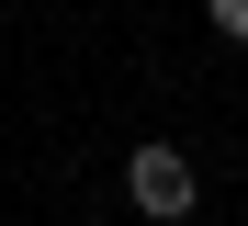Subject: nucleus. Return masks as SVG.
<instances>
[{
    "mask_svg": "<svg viewBox=\"0 0 248 226\" xmlns=\"http://www.w3.org/2000/svg\"><path fill=\"white\" fill-rule=\"evenodd\" d=\"M124 192H136V215H158V226H181L192 204H203V170L170 147V136H147V147H124Z\"/></svg>",
    "mask_w": 248,
    "mask_h": 226,
    "instance_id": "1",
    "label": "nucleus"
},
{
    "mask_svg": "<svg viewBox=\"0 0 248 226\" xmlns=\"http://www.w3.org/2000/svg\"><path fill=\"white\" fill-rule=\"evenodd\" d=\"M203 12H215V34H226V45H248V0H203Z\"/></svg>",
    "mask_w": 248,
    "mask_h": 226,
    "instance_id": "2",
    "label": "nucleus"
}]
</instances>
